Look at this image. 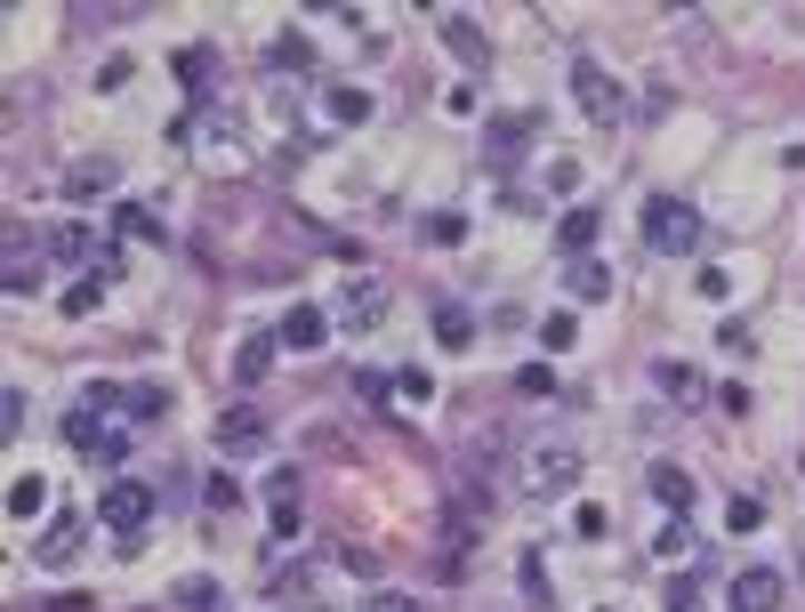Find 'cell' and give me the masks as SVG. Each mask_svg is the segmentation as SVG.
<instances>
[{"label":"cell","mask_w":805,"mask_h":612,"mask_svg":"<svg viewBox=\"0 0 805 612\" xmlns=\"http://www.w3.org/2000/svg\"><path fill=\"white\" fill-rule=\"evenodd\" d=\"M645 250H653V258H693V250H700V210H693V201L653 194V201H645Z\"/></svg>","instance_id":"1"},{"label":"cell","mask_w":805,"mask_h":612,"mask_svg":"<svg viewBox=\"0 0 805 612\" xmlns=\"http://www.w3.org/2000/svg\"><path fill=\"white\" fill-rule=\"evenodd\" d=\"M153 507H161V492H153V484H129V475H121V484H106V492H97V524H106V532H121V540H138Z\"/></svg>","instance_id":"2"},{"label":"cell","mask_w":805,"mask_h":612,"mask_svg":"<svg viewBox=\"0 0 805 612\" xmlns=\"http://www.w3.org/2000/svg\"><path fill=\"white\" fill-rule=\"evenodd\" d=\"M573 484H580V452H573V444H531V452H524V492L564 500Z\"/></svg>","instance_id":"3"},{"label":"cell","mask_w":805,"mask_h":612,"mask_svg":"<svg viewBox=\"0 0 805 612\" xmlns=\"http://www.w3.org/2000/svg\"><path fill=\"white\" fill-rule=\"evenodd\" d=\"M573 97H580V113L596 121V129H613L620 113H628V97H620V81L604 73L596 57H573Z\"/></svg>","instance_id":"4"},{"label":"cell","mask_w":805,"mask_h":612,"mask_svg":"<svg viewBox=\"0 0 805 612\" xmlns=\"http://www.w3.org/2000/svg\"><path fill=\"white\" fill-rule=\"evenodd\" d=\"M64 444H73L81 460H97V467H121V435L97 427V412H73V419H64Z\"/></svg>","instance_id":"5"},{"label":"cell","mask_w":805,"mask_h":612,"mask_svg":"<svg viewBox=\"0 0 805 612\" xmlns=\"http://www.w3.org/2000/svg\"><path fill=\"white\" fill-rule=\"evenodd\" d=\"M725 596H733V612H782V572H757L749 564V572H733Z\"/></svg>","instance_id":"6"},{"label":"cell","mask_w":805,"mask_h":612,"mask_svg":"<svg viewBox=\"0 0 805 612\" xmlns=\"http://www.w3.org/2000/svg\"><path fill=\"white\" fill-rule=\"evenodd\" d=\"M379 315H387V290H379L371 275H355V283L339 290V323H347V330H371Z\"/></svg>","instance_id":"7"},{"label":"cell","mask_w":805,"mask_h":612,"mask_svg":"<svg viewBox=\"0 0 805 612\" xmlns=\"http://www.w3.org/2000/svg\"><path fill=\"white\" fill-rule=\"evenodd\" d=\"M113 186H121V161H113V154H89V161H73V169H64V194H73V201L113 194Z\"/></svg>","instance_id":"8"},{"label":"cell","mask_w":805,"mask_h":612,"mask_svg":"<svg viewBox=\"0 0 805 612\" xmlns=\"http://www.w3.org/2000/svg\"><path fill=\"white\" fill-rule=\"evenodd\" d=\"M266 444H275V427H266L258 412H226L218 419V452L233 460V452H266Z\"/></svg>","instance_id":"9"},{"label":"cell","mask_w":805,"mask_h":612,"mask_svg":"<svg viewBox=\"0 0 805 612\" xmlns=\"http://www.w3.org/2000/svg\"><path fill=\"white\" fill-rule=\"evenodd\" d=\"M275 338H282V347H298V355H307V347H322V338H330V315H322V306H290Z\"/></svg>","instance_id":"10"},{"label":"cell","mask_w":805,"mask_h":612,"mask_svg":"<svg viewBox=\"0 0 805 612\" xmlns=\"http://www.w3.org/2000/svg\"><path fill=\"white\" fill-rule=\"evenodd\" d=\"M275 347H282V338H266V330H250V338H242V347H233V379H242V387H258V379H266V371H275Z\"/></svg>","instance_id":"11"},{"label":"cell","mask_w":805,"mask_h":612,"mask_svg":"<svg viewBox=\"0 0 805 612\" xmlns=\"http://www.w3.org/2000/svg\"><path fill=\"white\" fill-rule=\"evenodd\" d=\"M596 226H604V218L588 210V201H573V210H564V218H556V243H564V250H573V258H588V243H596Z\"/></svg>","instance_id":"12"},{"label":"cell","mask_w":805,"mask_h":612,"mask_svg":"<svg viewBox=\"0 0 805 612\" xmlns=\"http://www.w3.org/2000/svg\"><path fill=\"white\" fill-rule=\"evenodd\" d=\"M444 49L459 57V65H484L491 49H484V24L476 17H444Z\"/></svg>","instance_id":"13"},{"label":"cell","mask_w":805,"mask_h":612,"mask_svg":"<svg viewBox=\"0 0 805 612\" xmlns=\"http://www.w3.org/2000/svg\"><path fill=\"white\" fill-rule=\"evenodd\" d=\"M266 507H275V540L298 532V475H266Z\"/></svg>","instance_id":"14"},{"label":"cell","mask_w":805,"mask_h":612,"mask_svg":"<svg viewBox=\"0 0 805 612\" xmlns=\"http://www.w3.org/2000/svg\"><path fill=\"white\" fill-rule=\"evenodd\" d=\"M573 298L604 306V298H613V266H604V258H573Z\"/></svg>","instance_id":"15"},{"label":"cell","mask_w":805,"mask_h":612,"mask_svg":"<svg viewBox=\"0 0 805 612\" xmlns=\"http://www.w3.org/2000/svg\"><path fill=\"white\" fill-rule=\"evenodd\" d=\"M41 507H49V475H9V516L32 524Z\"/></svg>","instance_id":"16"},{"label":"cell","mask_w":805,"mask_h":612,"mask_svg":"<svg viewBox=\"0 0 805 612\" xmlns=\"http://www.w3.org/2000/svg\"><path fill=\"white\" fill-rule=\"evenodd\" d=\"M113 226L129 234V243H161V234H170V226H161V218L146 210V201H121V210H113Z\"/></svg>","instance_id":"17"},{"label":"cell","mask_w":805,"mask_h":612,"mask_svg":"<svg viewBox=\"0 0 805 612\" xmlns=\"http://www.w3.org/2000/svg\"><path fill=\"white\" fill-rule=\"evenodd\" d=\"M653 500L685 516V507H693V475H685V467H653Z\"/></svg>","instance_id":"18"},{"label":"cell","mask_w":805,"mask_h":612,"mask_svg":"<svg viewBox=\"0 0 805 612\" xmlns=\"http://www.w3.org/2000/svg\"><path fill=\"white\" fill-rule=\"evenodd\" d=\"M419 234H427L435 250H459V243H467V218H459V210H427V218H419Z\"/></svg>","instance_id":"19"},{"label":"cell","mask_w":805,"mask_h":612,"mask_svg":"<svg viewBox=\"0 0 805 612\" xmlns=\"http://www.w3.org/2000/svg\"><path fill=\"white\" fill-rule=\"evenodd\" d=\"M266 65H275V73H307V65H315V41H298V32H282V41L266 49Z\"/></svg>","instance_id":"20"},{"label":"cell","mask_w":805,"mask_h":612,"mask_svg":"<svg viewBox=\"0 0 805 612\" xmlns=\"http://www.w3.org/2000/svg\"><path fill=\"white\" fill-rule=\"evenodd\" d=\"M531 129H540V113H508V121H491V154L508 161V154H516V146L531 138Z\"/></svg>","instance_id":"21"},{"label":"cell","mask_w":805,"mask_h":612,"mask_svg":"<svg viewBox=\"0 0 805 612\" xmlns=\"http://www.w3.org/2000/svg\"><path fill=\"white\" fill-rule=\"evenodd\" d=\"M97 298H106V275H97V266H89V275H81L73 290H64L57 306H64V315H73V323H81V315H97Z\"/></svg>","instance_id":"22"},{"label":"cell","mask_w":805,"mask_h":612,"mask_svg":"<svg viewBox=\"0 0 805 612\" xmlns=\"http://www.w3.org/2000/svg\"><path fill=\"white\" fill-rule=\"evenodd\" d=\"M41 290V258H24V243H9V298H32Z\"/></svg>","instance_id":"23"},{"label":"cell","mask_w":805,"mask_h":612,"mask_svg":"<svg viewBox=\"0 0 805 612\" xmlns=\"http://www.w3.org/2000/svg\"><path fill=\"white\" fill-rule=\"evenodd\" d=\"M121 412L138 419V427H153L161 412H170V387H129V403H121Z\"/></svg>","instance_id":"24"},{"label":"cell","mask_w":805,"mask_h":612,"mask_svg":"<svg viewBox=\"0 0 805 612\" xmlns=\"http://www.w3.org/2000/svg\"><path fill=\"white\" fill-rule=\"evenodd\" d=\"M73 549H81V524H49V540L32 556H41V564H73Z\"/></svg>","instance_id":"25"},{"label":"cell","mask_w":805,"mask_h":612,"mask_svg":"<svg viewBox=\"0 0 805 612\" xmlns=\"http://www.w3.org/2000/svg\"><path fill=\"white\" fill-rule=\"evenodd\" d=\"M395 403H411V412H427V403H435V379H427L419 363H411V371H395Z\"/></svg>","instance_id":"26"},{"label":"cell","mask_w":805,"mask_h":612,"mask_svg":"<svg viewBox=\"0 0 805 612\" xmlns=\"http://www.w3.org/2000/svg\"><path fill=\"white\" fill-rule=\"evenodd\" d=\"M330 121L362 129V121H371V97H362V89H330Z\"/></svg>","instance_id":"27"},{"label":"cell","mask_w":805,"mask_h":612,"mask_svg":"<svg viewBox=\"0 0 805 612\" xmlns=\"http://www.w3.org/2000/svg\"><path fill=\"white\" fill-rule=\"evenodd\" d=\"M653 387H668V395H700V371H693V363H653Z\"/></svg>","instance_id":"28"},{"label":"cell","mask_w":805,"mask_h":612,"mask_svg":"<svg viewBox=\"0 0 805 612\" xmlns=\"http://www.w3.org/2000/svg\"><path fill=\"white\" fill-rule=\"evenodd\" d=\"M540 178H548V194H580V161L548 154V161H540Z\"/></svg>","instance_id":"29"},{"label":"cell","mask_w":805,"mask_h":612,"mask_svg":"<svg viewBox=\"0 0 805 612\" xmlns=\"http://www.w3.org/2000/svg\"><path fill=\"white\" fill-rule=\"evenodd\" d=\"M170 604H178V612H210V604H218V581H178Z\"/></svg>","instance_id":"30"},{"label":"cell","mask_w":805,"mask_h":612,"mask_svg":"<svg viewBox=\"0 0 805 612\" xmlns=\"http://www.w3.org/2000/svg\"><path fill=\"white\" fill-rule=\"evenodd\" d=\"M516 395H531V403L556 395V371H548V363H524V371H516Z\"/></svg>","instance_id":"31"},{"label":"cell","mask_w":805,"mask_h":612,"mask_svg":"<svg viewBox=\"0 0 805 612\" xmlns=\"http://www.w3.org/2000/svg\"><path fill=\"white\" fill-rule=\"evenodd\" d=\"M435 330H444V347H467V338H476V323H467V306H444V315H435Z\"/></svg>","instance_id":"32"},{"label":"cell","mask_w":805,"mask_h":612,"mask_svg":"<svg viewBox=\"0 0 805 612\" xmlns=\"http://www.w3.org/2000/svg\"><path fill=\"white\" fill-rule=\"evenodd\" d=\"M573 532H580V540H604V532H613V516H604L596 500H580V507H573Z\"/></svg>","instance_id":"33"},{"label":"cell","mask_w":805,"mask_h":612,"mask_svg":"<svg viewBox=\"0 0 805 612\" xmlns=\"http://www.w3.org/2000/svg\"><path fill=\"white\" fill-rule=\"evenodd\" d=\"M49 250H57V258H89V226H57Z\"/></svg>","instance_id":"34"},{"label":"cell","mask_w":805,"mask_h":612,"mask_svg":"<svg viewBox=\"0 0 805 612\" xmlns=\"http://www.w3.org/2000/svg\"><path fill=\"white\" fill-rule=\"evenodd\" d=\"M24 412H32L24 387H9V395H0V435H24Z\"/></svg>","instance_id":"35"},{"label":"cell","mask_w":805,"mask_h":612,"mask_svg":"<svg viewBox=\"0 0 805 612\" xmlns=\"http://www.w3.org/2000/svg\"><path fill=\"white\" fill-rule=\"evenodd\" d=\"M725 524H733V532H757V524H765V500H749V492H742V500L725 507Z\"/></svg>","instance_id":"36"},{"label":"cell","mask_w":805,"mask_h":612,"mask_svg":"<svg viewBox=\"0 0 805 612\" xmlns=\"http://www.w3.org/2000/svg\"><path fill=\"white\" fill-rule=\"evenodd\" d=\"M653 549H660V556H668V564H685V556H693V532H685V524H668V532H660V540H653Z\"/></svg>","instance_id":"37"},{"label":"cell","mask_w":805,"mask_h":612,"mask_svg":"<svg viewBox=\"0 0 805 612\" xmlns=\"http://www.w3.org/2000/svg\"><path fill=\"white\" fill-rule=\"evenodd\" d=\"M210 65H218V57H210V49H186V57H178V73H186V81H193V89H210Z\"/></svg>","instance_id":"38"},{"label":"cell","mask_w":805,"mask_h":612,"mask_svg":"<svg viewBox=\"0 0 805 612\" xmlns=\"http://www.w3.org/2000/svg\"><path fill=\"white\" fill-rule=\"evenodd\" d=\"M339 572H355V581H379V556H371V549H339Z\"/></svg>","instance_id":"39"},{"label":"cell","mask_w":805,"mask_h":612,"mask_svg":"<svg viewBox=\"0 0 805 612\" xmlns=\"http://www.w3.org/2000/svg\"><path fill=\"white\" fill-rule=\"evenodd\" d=\"M129 73H138L129 57H106V65H97V89H129Z\"/></svg>","instance_id":"40"},{"label":"cell","mask_w":805,"mask_h":612,"mask_svg":"<svg viewBox=\"0 0 805 612\" xmlns=\"http://www.w3.org/2000/svg\"><path fill=\"white\" fill-rule=\"evenodd\" d=\"M717 347H725V355H749V347H757V330H749V323H725V330H717Z\"/></svg>","instance_id":"41"},{"label":"cell","mask_w":805,"mask_h":612,"mask_svg":"<svg viewBox=\"0 0 805 612\" xmlns=\"http://www.w3.org/2000/svg\"><path fill=\"white\" fill-rule=\"evenodd\" d=\"M113 403H129V395H121V387H113V379H97V387H89V395H81V412H113Z\"/></svg>","instance_id":"42"},{"label":"cell","mask_w":805,"mask_h":612,"mask_svg":"<svg viewBox=\"0 0 805 612\" xmlns=\"http://www.w3.org/2000/svg\"><path fill=\"white\" fill-rule=\"evenodd\" d=\"M540 338H548V347H573L580 323H573V315H548V323H540Z\"/></svg>","instance_id":"43"},{"label":"cell","mask_w":805,"mask_h":612,"mask_svg":"<svg viewBox=\"0 0 805 612\" xmlns=\"http://www.w3.org/2000/svg\"><path fill=\"white\" fill-rule=\"evenodd\" d=\"M693 290H700V298H733V283L717 275V266H700V275H693Z\"/></svg>","instance_id":"44"},{"label":"cell","mask_w":805,"mask_h":612,"mask_svg":"<svg viewBox=\"0 0 805 612\" xmlns=\"http://www.w3.org/2000/svg\"><path fill=\"white\" fill-rule=\"evenodd\" d=\"M210 507H242V484H233V475H210Z\"/></svg>","instance_id":"45"},{"label":"cell","mask_w":805,"mask_h":612,"mask_svg":"<svg viewBox=\"0 0 805 612\" xmlns=\"http://www.w3.org/2000/svg\"><path fill=\"white\" fill-rule=\"evenodd\" d=\"M371 612H419V596H395L387 589V596H371Z\"/></svg>","instance_id":"46"},{"label":"cell","mask_w":805,"mask_h":612,"mask_svg":"<svg viewBox=\"0 0 805 612\" xmlns=\"http://www.w3.org/2000/svg\"><path fill=\"white\" fill-rule=\"evenodd\" d=\"M789 169H805V138H797V146H789Z\"/></svg>","instance_id":"47"}]
</instances>
